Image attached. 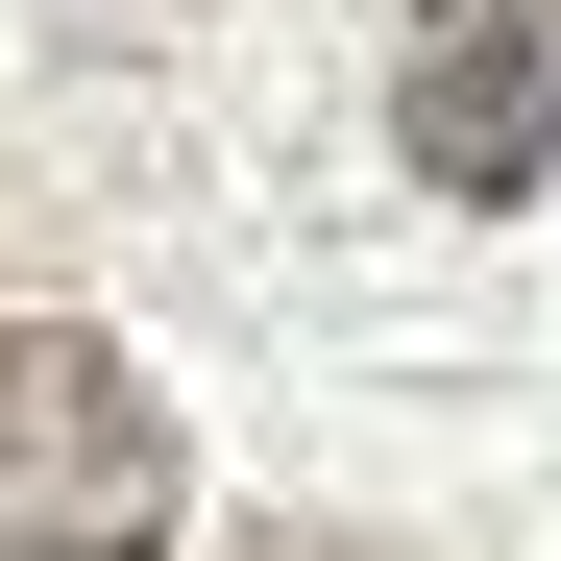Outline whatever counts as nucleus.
<instances>
[{
    "label": "nucleus",
    "instance_id": "1",
    "mask_svg": "<svg viewBox=\"0 0 561 561\" xmlns=\"http://www.w3.org/2000/svg\"><path fill=\"white\" fill-rule=\"evenodd\" d=\"M196 537V439L99 318L0 294V561H171Z\"/></svg>",
    "mask_w": 561,
    "mask_h": 561
},
{
    "label": "nucleus",
    "instance_id": "2",
    "mask_svg": "<svg viewBox=\"0 0 561 561\" xmlns=\"http://www.w3.org/2000/svg\"><path fill=\"white\" fill-rule=\"evenodd\" d=\"M391 147H415V196H537L561 171V0H415V49H391Z\"/></svg>",
    "mask_w": 561,
    "mask_h": 561
},
{
    "label": "nucleus",
    "instance_id": "3",
    "mask_svg": "<svg viewBox=\"0 0 561 561\" xmlns=\"http://www.w3.org/2000/svg\"><path fill=\"white\" fill-rule=\"evenodd\" d=\"M268 561H342V537H268Z\"/></svg>",
    "mask_w": 561,
    "mask_h": 561
}]
</instances>
